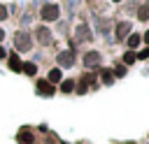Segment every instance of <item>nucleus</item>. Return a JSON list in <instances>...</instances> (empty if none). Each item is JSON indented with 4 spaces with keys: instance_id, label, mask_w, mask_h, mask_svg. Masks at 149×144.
<instances>
[{
    "instance_id": "obj_15",
    "label": "nucleus",
    "mask_w": 149,
    "mask_h": 144,
    "mask_svg": "<svg viewBox=\"0 0 149 144\" xmlns=\"http://www.w3.org/2000/svg\"><path fill=\"white\" fill-rule=\"evenodd\" d=\"M140 42H142V37H140V35H128V46H130V49H135Z\"/></svg>"
},
{
    "instance_id": "obj_14",
    "label": "nucleus",
    "mask_w": 149,
    "mask_h": 144,
    "mask_svg": "<svg viewBox=\"0 0 149 144\" xmlns=\"http://www.w3.org/2000/svg\"><path fill=\"white\" fill-rule=\"evenodd\" d=\"M72 88H74V81H72V79L61 81V91H63V93H72Z\"/></svg>"
},
{
    "instance_id": "obj_1",
    "label": "nucleus",
    "mask_w": 149,
    "mask_h": 144,
    "mask_svg": "<svg viewBox=\"0 0 149 144\" xmlns=\"http://www.w3.org/2000/svg\"><path fill=\"white\" fill-rule=\"evenodd\" d=\"M40 16H42V21H56V19L61 16V9H58L56 2H47V5L40 9Z\"/></svg>"
},
{
    "instance_id": "obj_7",
    "label": "nucleus",
    "mask_w": 149,
    "mask_h": 144,
    "mask_svg": "<svg viewBox=\"0 0 149 144\" xmlns=\"http://www.w3.org/2000/svg\"><path fill=\"white\" fill-rule=\"evenodd\" d=\"M37 91H40L42 95H51V93H54V86H51L47 79H40V81H37Z\"/></svg>"
},
{
    "instance_id": "obj_11",
    "label": "nucleus",
    "mask_w": 149,
    "mask_h": 144,
    "mask_svg": "<svg viewBox=\"0 0 149 144\" xmlns=\"http://www.w3.org/2000/svg\"><path fill=\"white\" fill-rule=\"evenodd\" d=\"M137 19H140V21H147V19H149V2L140 5V9H137Z\"/></svg>"
},
{
    "instance_id": "obj_12",
    "label": "nucleus",
    "mask_w": 149,
    "mask_h": 144,
    "mask_svg": "<svg viewBox=\"0 0 149 144\" xmlns=\"http://www.w3.org/2000/svg\"><path fill=\"white\" fill-rule=\"evenodd\" d=\"M9 67H12L14 72H19V70H21V58H19L16 53H12V56H9Z\"/></svg>"
},
{
    "instance_id": "obj_21",
    "label": "nucleus",
    "mask_w": 149,
    "mask_h": 144,
    "mask_svg": "<svg viewBox=\"0 0 149 144\" xmlns=\"http://www.w3.org/2000/svg\"><path fill=\"white\" fill-rule=\"evenodd\" d=\"M5 56H7V51H5L2 46H0V58H5Z\"/></svg>"
},
{
    "instance_id": "obj_13",
    "label": "nucleus",
    "mask_w": 149,
    "mask_h": 144,
    "mask_svg": "<svg viewBox=\"0 0 149 144\" xmlns=\"http://www.w3.org/2000/svg\"><path fill=\"white\" fill-rule=\"evenodd\" d=\"M21 70H23L26 74H35V72H37V65H35V63H21Z\"/></svg>"
},
{
    "instance_id": "obj_10",
    "label": "nucleus",
    "mask_w": 149,
    "mask_h": 144,
    "mask_svg": "<svg viewBox=\"0 0 149 144\" xmlns=\"http://www.w3.org/2000/svg\"><path fill=\"white\" fill-rule=\"evenodd\" d=\"M19 142H21V144H33V142H35V137H33V132L21 130V132H19Z\"/></svg>"
},
{
    "instance_id": "obj_17",
    "label": "nucleus",
    "mask_w": 149,
    "mask_h": 144,
    "mask_svg": "<svg viewBox=\"0 0 149 144\" xmlns=\"http://www.w3.org/2000/svg\"><path fill=\"white\" fill-rule=\"evenodd\" d=\"M123 63H128V65H130V63H135V53H133V51H128V53L123 56Z\"/></svg>"
},
{
    "instance_id": "obj_23",
    "label": "nucleus",
    "mask_w": 149,
    "mask_h": 144,
    "mask_svg": "<svg viewBox=\"0 0 149 144\" xmlns=\"http://www.w3.org/2000/svg\"><path fill=\"white\" fill-rule=\"evenodd\" d=\"M114 2H121V0H114Z\"/></svg>"
},
{
    "instance_id": "obj_8",
    "label": "nucleus",
    "mask_w": 149,
    "mask_h": 144,
    "mask_svg": "<svg viewBox=\"0 0 149 144\" xmlns=\"http://www.w3.org/2000/svg\"><path fill=\"white\" fill-rule=\"evenodd\" d=\"M128 33H130V23H128V21H121V23L116 26V37H119V39H123Z\"/></svg>"
},
{
    "instance_id": "obj_18",
    "label": "nucleus",
    "mask_w": 149,
    "mask_h": 144,
    "mask_svg": "<svg viewBox=\"0 0 149 144\" xmlns=\"http://www.w3.org/2000/svg\"><path fill=\"white\" fill-rule=\"evenodd\" d=\"M135 58H149V46H147V49H142V51H140Z\"/></svg>"
},
{
    "instance_id": "obj_4",
    "label": "nucleus",
    "mask_w": 149,
    "mask_h": 144,
    "mask_svg": "<svg viewBox=\"0 0 149 144\" xmlns=\"http://www.w3.org/2000/svg\"><path fill=\"white\" fill-rule=\"evenodd\" d=\"M100 60H102V56L98 51H86V56H84V65L86 67H95V65H100Z\"/></svg>"
},
{
    "instance_id": "obj_16",
    "label": "nucleus",
    "mask_w": 149,
    "mask_h": 144,
    "mask_svg": "<svg viewBox=\"0 0 149 144\" xmlns=\"http://www.w3.org/2000/svg\"><path fill=\"white\" fill-rule=\"evenodd\" d=\"M112 81H114L112 70H102V84H112Z\"/></svg>"
},
{
    "instance_id": "obj_22",
    "label": "nucleus",
    "mask_w": 149,
    "mask_h": 144,
    "mask_svg": "<svg viewBox=\"0 0 149 144\" xmlns=\"http://www.w3.org/2000/svg\"><path fill=\"white\" fill-rule=\"evenodd\" d=\"M2 37H5V30H2V28H0V42H2Z\"/></svg>"
},
{
    "instance_id": "obj_19",
    "label": "nucleus",
    "mask_w": 149,
    "mask_h": 144,
    "mask_svg": "<svg viewBox=\"0 0 149 144\" xmlns=\"http://www.w3.org/2000/svg\"><path fill=\"white\" fill-rule=\"evenodd\" d=\"M5 19H7V7L0 5V21H5Z\"/></svg>"
},
{
    "instance_id": "obj_3",
    "label": "nucleus",
    "mask_w": 149,
    "mask_h": 144,
    "mask_svg": "<svg viewBox=\"0 0 149 144\" xmlns=\"http://www.w3.org/2000/svg\"><path fill=\"white\" fill-rule=\"evenodd\" d=\"M56 60H58V67H72L74 65V53L72 51H61Z\"/></svg>"
},
{
    "instance_id": "obj_6",
    "label": "nucleus",
    "mask_w": 149,
    "mask_h": 144,
    "mask_svg": "<svg viewBox=\"0 0 149 144\" xmlns=\"http://www.w3.org/2000/svg\"><path fill=\"white\" fill-rule=\"evenodd\" d=\"M47 81L54 86V84H61L63 81V74H61V67H54V70H49V77H47Z\"/></svg>"
},
{
    "instance_id": "obj_5",
    "label": "nucleus",
    "mask_w": 149,
    "mask_h": 144,
    "mask_svg": "<svg viewBox=\"0 0 149 144\" xmlns=\"http://www.w3.org/2000/svg\"><path fill=\"white\" fill-rule=\"evenodd\" d=\"M35 35H37V42H40V44H49V42H51V30H49V28H44V26H42V28H37V33H35Z\"/></svg>"
},
{
    "instance_id": "obj_9",
    "label": "nucleus",
    "mask_w": 149,
    "mask_h": 144,
    "mask_svg": "<svg viewBox=\"0 0 149 144\" xmlns=\"http://www.w3.org/2000/svg\"><path fill=\"white\" fill-rule=\"evenodd\" d=\"M88 37H91V35H88V26H86V23H81V26L77 28V39H79V42H86Z\"/></svg>"
},
{
    "instance_id": "obj_20",
    "label": "nucleus",
    "mask_w": 149,
    "mask_h": 144,
    "mask_svg": "<svg viewBox=\"0 0 149 144\" xmlns=\"http://www.w3.org/2000/svg\"><path fill=\"white\" fill-rule=\"evenodd\" d=\"M142 39H144V42H147V46H149V30H147V33L142 35Z\"/></svg>"
},
{
    "instance_id": "obj_2",
    "label": "nucleus",
    "mask_w": 149,
    "mask_h": 144,
    "mask_svg": "<svg viewBox=\"0 0 149 144\" xmlns=\"http://www.w3.org/2000/svg\"><path fill=\"white\" fill-rule=\"evenodd\" d=\"M30 44H33V39H30L28 33H16V37H14V46H16L19 51H28Z\"/></svg>"
}]
</instances>
